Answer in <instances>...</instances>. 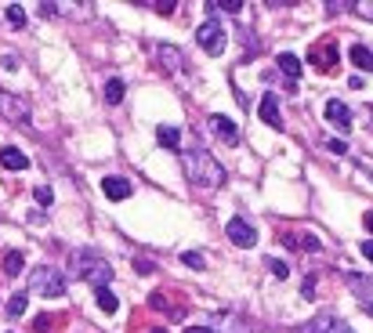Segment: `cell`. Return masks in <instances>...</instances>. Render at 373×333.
<instances>
[{"label":"cell","mask_w":373,"mask_h":333,"mask_svg":"<svg viewBox=\"0 0 373 333\" xmlns=\"http://www.w3.org/2000/svg\"><path fill=\"white\" fill-rule=\"evenodd\" d=\"M26 304H29V294H26V290H18V294L8 301V319H18L26 311Z\"/></svg>","instance_id":"22"},{"label":"cell","mask_w":373,"mask_h":333,"mask_svg":"<svg viewBox=\"0 0 373 333\" xmlns=\"http://www.w3.org/2000/svg\"><path fill=\"white\" fill-rule=\"evenodd\" d=\"M225 232H229V239H232L236 246H243V250H251V246L258 243V228H254L251 221H246V218H232Z\"/></svg>","instance_id":"8"},{"label":"cell","mask_w":373,"mask_h":333,"mask_svg":"<svg viewBox=\"0 0 373 333\" xmlns=\"http://www.w3.org/2000/svg\"><path fill=\"white\" fill-rule=\"evenodd\" d=\"M261 120L268 123V127H283V116H279V98L268 91L265 98H261Z\"/></svg>","instance_id":"13"},{"label":"cell","mask_w":373,"mask_h":333,"mask_svg":"<svg viewBox=\"0 0 373 333\" xmlns=\"http://www.w3.org/2000/svg\"><path fill=\"white\" fill-rule=\"evenodd\" d=\"M214 323H218V326H221L225 333H246V330H254L251 323H239V319L232 316V311H225V316H218Z\"/></svg>","instance_id":"17"},{"label":"cell","mask_w":373,"mask_h":333,"mask_svg":"<svg viewBox=\"0 0 373 333\" xmlns=\"http://www.w3.org/2000/svg\"><path fill=\"white\" fill-rule=\"evenodd\" d=\"M326 120L334 123V127H337L341 134L351 127V113H348V106H344V101H337V98H334V101H326Z\"/></svg>","instance_id":"11"},{"label":"cell","mask_w":373,"mask_h":333,"mask_svg":"<svg viewBox=\"0 0 373 333\" xmlns=\"http://www.w3.org/2000/svg\"><path fill=\"white\" fill-rule=\"evenodd\" d=\"M294 333H356L341 316H330V311H323V316H316L312 323H304V326H297Z\"/></svg>","instance_id":"5"},{"label":"cell","mask_w":373,"mask_h":333,"mask_svg":"<svg viewBox=\"0 0 373 333\" xmlns=\"http://www.w3.org/2000/svg\"><path fill=\"white\" fill-rule=\"evenodd\" d=\"M94 301H98V308H101V311H109V316H113V311L120 308V301H116V294H113V290H109V286H101V290H94Z\"/></svg>","instance_id":"20"},{"label":"cell","mask_w":373,"mask_h":333,"mask_svg":"<svg viewBox=\"0 0 373 333\" xmlns=\"http://www.w3.org/2000/svg\"><path fill=\"white\" fill-rule=\"evenodd\" d=\"M0 113H4L11 123H29V101L11 94V91H0Z\"/></svg>","instance_id":"7"},{"label":"cell","mask_w":373,"mask_h":333,"mask_svg":"<svg viewBox=\"0 0 373 333\" xmlns=\"http://www.w3.org/2000/svg\"><path fill=\"white\" fill-rule=\"evenodd\" d=\"M308 62H312V66L319 69V73H330V69H334L337 66V40H319V44L312 48V51H308Z\"/></svg>","instance_id":"6"},{"label":"cell","mask_w":373,"mask_h":333,"mask_svg":"<svg viewBox=\"0 0 373 333\" xmlns=\"http://www.w3.org/2000/svg\"><path fill=\"white\" fill-rule=\"evenodd\" d=\"M196 44L206 51V55H221L225 51V29H221V22H203L199 29H196Z\"/></svg>","instance_id":"4"},{"label":"cell","mask_w":373,"mask_h":333,"mask_svg":"<svg viewBox=\"0 0 373 333\" xmlns=\"http://www.w3.org/2000/svg\"><path fill=\"white\" fill-rule=\"evenodd\" d=\"M185 174H189V181L199 185V189H218V185H225V166L206 149L185 153Z\"/></svg>","instance_id":"2"},{"label":"cell","mask_w":373,"mask_h":333,"mask_svg":"<svg viewBox=\"0 0 373 333\" xmlns=\"http://www.w3.org/2000/svg\"><path fill=\"white\" fill-rule=\"evenodd\" d=\"M149 333H167V330H149Z\"/></svg>","instance_id":"39"},{"label":"cell","mask_w":373,"mask_h":333,"mask_svg":"<svg viewBox=\"0 0 373 333\" xmlns=\"http://www.w3.org/2000/svg\"><path fill=\"white\" fill-rule=\"evenodd\" d=\"M0 166H4V171H29V156L18 153L15 145H4V149H0Z\"/></svg>","instance_id":"12"},{"label":"cell","mask_w":373,"mask_h":333,"mask_svg":"<svg viewBox=\"0 0 373 333\" xmlns=\"http://www.w3.org/2000/svg\"><path fill=\"white\" fill-rule=\"evenodd\" d=\"M301 297H304V301H312V297H316V276H308V279H304V286H301Z\"/></svg>","instance_id":"32"},{"label":"cell","mask_w":373,"mask_h":333,"mask_svg":"<svg viewBox=\"0 0 373 333\" xmlns=\"http://www.w3.org/2000/svg\"><path fill=\"white\" fill-rule=\"evenodd\" d=\"M69 272H73L76 279L91 283L94 290H101V286L113 283V264L101 257V254H94V250H76V254L69 257Z\"/></svg>","instance_id":"1"},{"label":"cell","mask_w":373,"mask_h":333,"mask_svg":"<svg viewBox=\"0 0 373 333\" xmlns=\"http://www.w3.org/2000/svg\"><path fill=\"white\" fill-rule=\"evenodd\" d=\"M239 40H243V48H251V51H258L261 44H258V36L251 33V29H246V26H239Z\"/></svg>","instance_id":"28"},{"label":"cell","mask_w":373,"mask_h":333,"mask_svg":"<svg viewBox=\"0 0 373 333\" xmlns=\"http://www.w3.org/2000/svg\"><path fill=\"white\" fill-rule=\"evenodd\" d=\"M279 69H283V76L294 83V80H301V58L297 55H279Z\"/></svg>","instance_id":"16"},{"label":"cell","mask_w":373,"mask_h":333,"mask_svg":"<svg viewBox=\"0 0 373 333\" xmlns=\"http://www.w3.org/2000/svg\"><path fill=\"white\" fill-rule=\"evenodd\" d=\"M348 283H351V290H356V297H373V279H363V276H348Z\"/></svg>","instance_id":"24"},{"label":"cell","mask_w":373,"mask_h":333,"mask_svg":"<svg viewBox=\"0 0 373 333\" xmlns=\"http://www.w3.org/2000/svg\"><path fill=\"white\" fill-rule=\"evenodd\" d=\"M363 225H366V232H370V236H373V211H370V214H366V218H363Z\"/></svg>","instance_id":"38"},{"label":"cell","mask_w":373,"mask_h":333,"mask_svg":"<svg viewBox=\"0 0 373 333\" xmlns=\"http://www.w3.org/2000/svg\"><path fill=\"white\" fill-rule=\"evenodd\" d=\"M156 138H160L163 149H171V153L181 149V131H178V127H163V123H160V127H156Z\"/></svg>","instance_id":"15"},{"label":"cell","mask_w":373,"mask_h":333,"mask_svg":"<svg viewBox=\"0 0 373 333\" xmlns=\"http://www.w3.org/2000/svg\"><path fill=\"white\" fill-rule=\"evenodd\" d=\"M156 55H160V66H167V73H178V69H181V51H178V48L160 44Z\"/></svg>","instance_id":"14"},{"label":"cell","mask_w":373,"mask_h":333,"mask_svg":"<svg viewBox=\"0 0 373 333\" xmlns=\"http://www.w3.org/2000/svg\"><path fill=\"white\" fill-rule=\"evenodd\" d=\"M33 196H36V203H40V206H51V203H55V196H51L48 185H40V189H36Z\"/></svg>","instance_id":"30"},{"label":"cell","mask_w":373,"mask_h":333,"mask_svg":"<svg viewBox=\"0 0 373 333\" xmlns=\"http://www.w3.org/2000/svg\"><path fill=\"white\" fill-rule=\"evenodd\" d=\"M348 11H356L359 18H366V22H373V0H359V4H348Z\"/></svg>","instance_id":"25"},{"label":"cell","mask_w":373,"mask_h":333,"mask_svg":"<svg viewBox=\"0 0 373 333\" xmlns=\"http://www.w3.org/2000/svg\"><path fill=\"white\" fill-rule=\"evenodd\" d=\"M8 22H11L15 29H22V26H26V11L18 8V4H8Z\"/></svg>","instance_id":"26"},{"label":"cell","mask_w":373,"mask_h":333,"mask_svg":"<svg viewBox=\"0 0 373 333\" xmlns=\"http://www.w3.org/2000/svg\"><path fill=\"white\" fill-rule=\"evenodd\" d=\"M36 11H40V15H44V18H51V15H58L62 8H58V4H40Z\"/></svg>","instance_id":"34"},{"label":"cell","mask_w":373,"mask_h":333,"mask_svg":"<svg viewBox=\"0 0 373 333\" xmlns=\"http://www.w3.org/2000/svg\"><path fill=\"white\" fill-rule=\"evenodd\" d=\"M326 149H330V153H337V156H344V153H348V141H344V138H330V141H326Z\"/></svg>","instance_id":"31"},{"label":"cell","mask_w":373,"mask_h":333,"mask_svg":"<svg viewBox=\"0 0 373 333\" xmlns=\"http://www.w3.org/2000/svg\"><path fill=\"white\" fill-rule=\"evenodd\" d=\"M29 286H33V294H40V297H62V294H66V279H62V272L51 268V264L33 268V272H29Z\"/></svg>","instance_id":"3"},{"label":"cell","mask_w":373,"mask_h":333,"mask_svg":"<svg viewBox=\"0 0 373 333\" xmlns=\"http://www.w3.org/2000/svg\"><path fill=\"white\" fill-rule=\"evenodd\" d=\"M351 62H356V69L373 73V51H370L366 44H356V48H351Z\"/></svg>","instance_id":"18"},{"label":"cell","mask_w":373,"mask_h":333,"mask_svg":"<svg viewBox=\"0 0 373 333\" xmlns=\"http://www.w3.org/2000/svg\"><path fill=\"white\" fill-rule=\"evenodd\" d=\"M101 192H106V199L120 203V199H127V196H131V181L109 174V178H101Z\"/></svg>","instance_id":"9"},{"label":"cell","mask_w":373,"mask_h":333,"mask_svg":"<svg viewBox=\"0 0 373 333\" xmlns=\"http://www.w3.org/2000/svg\"><path fill=\"white\" fill-rule=\"evenodd\" d=\"M268 268H272V276H279V279H286V276H290L286 261H279V257H268Z\"/></svg>","instance_id":"29"},{"label":"cell","mask_w":373,"mask_h":333,"mask_svg":"<svg viewBox=\"0 0 373 333\" xmlns=\"http://www.w3.org/2000/svg\"><path fill=\"white\" fill-rule=\"evenodd\" d=\"M181 333H214V330H211V326H185Z\"/></svg>","instance_id":"35"},{"label":"cell","mask_w":373,"mask_h":333,"mask_svg":"<svg viewBox=\"0 0 373 333\" xmlns=\"http://www.w3.org/2000/svg\"><path fill=\"white\" fill-rule=\"evenodd\" d=\"M106 101H109V106H120V101H123V80L120 76L106 80Z\"/></svg>","instance_id":"21"},{"label":"cell","mask_w":373,"mask_h":333,"mask_svg":"<svg viewBox=\"0 0 373 333\" xmlns=\"http://www.w3.org/2000/svg\"><path fill=\"white\" fill-rule=\"evenodd\" d=\"M211 131L225 141V145H239V127L229 116H211Z\"/></svg>","instance_id":"10"},{"label":"cell","mask_w":373,"mask_h":333,"mask_svg":"<svg viewBox=\"0 0 373 333\" xmlns=\"http://www.w3.org/2000/svg\"><path fill=\"white\" fill-rule=\"evenodd\" d=\"M283 243H286V246H304V250H319V239H316L312 232H304V236H290V232H286V236H283Z\"/></svg>","instance_id":"23"},{"label":"cell","mask_w":373,"mask_h":333,"mask_svg":"<svg viewBox=\"0 0 373 333\" xmlns=\"http://www.w3.org/2000/svg\"><path fill=\"white\" fill-rule=\"evenodd\" d=\"M153 11H160V15H171V11H174V4H153Z\"/></svg>","instance_id":"37"},{"label":"cell","mask_w":373,"mask_h":333,"mask_svg":"<svg viewBox=\"0 0 373 333\" xmlns=\"http://www.w3.org/2000/svg\"><path fill=\"white\" fill-rule=\"evenodd\" d=\"M134 268H138L141 276H153V272H156V264H153V261H145V257H138V261H134Z\"/></svg>","instance_id":"33"},{"label":"cell","mask_w":373,"mask_h":333,"mask_svg":"<svg viewBox=\"0 0 373 333\" xmlns=\"http://www.w3.org/2000/svg\"><path fill=\"white\" fill-rule=\"evenodd\" d=\"M181 261L189 264V268H196V272H199V268H206V261H203V254H199V250H185V254H181Z\"/></svg>","instance_id":"27"},{"label":"cell","mask_w":373,"mask_h":333,"mask_svg":"<svg viewBox=\"0 0 373 333\" xmlns=\"http://www.w3.org/2000/svg\"><path fill=\"white\" fill-rule=\"evenodd\" d=\"M363 257L373 264V239H370V243H363Z\"/></svg>","instance_id":"36"},{"label":"cell","mask_w":373,"mask_h":333,"mask_svg":"<svg viewBox=\"0 0 373 333\" xmlns=\"http://www.w3.org/2000/svg\"><path fill=\"white\" fill-rule=\"evenodd\" d=\"M22 268H26V254H22V250H8V254H4V272L18 276Z\"/></svg>","instance_id":"19"}]
</instances>
